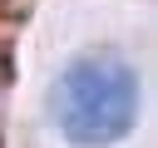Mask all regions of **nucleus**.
<instances>
[{
	"mask_svg": "<svg viewBox=\"0 0 158 148\" xmlns=\"http://www.w3.org/2000/svg\"><path fill=\"white\" fill-rule=\"evenodd\" d=\"M0 79H5V59H0Z\"/></svg>",
	"mask_w": 158,
	"mask_h": 148,
	"instance_id": "nucleus-2",
	"label": "nucleus"
},
{
	"mask_svg": "<svg viewBox=\"0 0 158 148\" xmlns=\"http://www.w3.org/2000/svg\"><path fill=\"white\" fill-rule=\"evenodd\" d=\"M54 123L74 148H109L138 123V74L118 54H84L54 84Z\"/></svg>",
	"mask_w": 158,
	"mask_h": 148,
	"instance_id": "nucleus-1",
	"label": "nucleus"
}]
</instances>
